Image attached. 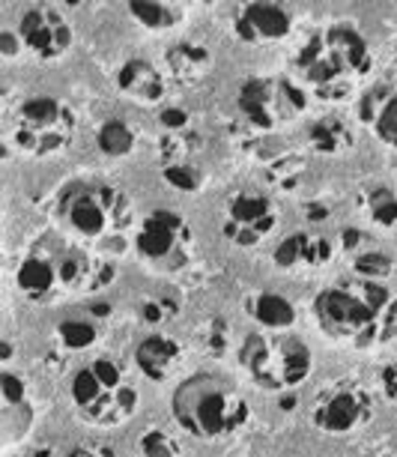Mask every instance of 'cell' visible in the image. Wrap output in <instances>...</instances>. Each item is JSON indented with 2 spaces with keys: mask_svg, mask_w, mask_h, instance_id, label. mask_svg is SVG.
<instances>
[{
  "mask_svg": "<svg viewBox=\"0 0 397 457\" xmlns=\"http://www.w3.org/2000/svg\"><path fill=\"white\" fill-rule=\"evenodd\" d=\"M128 15L150 30H165L177 21V10L165 4H128Z\"/></svg>",
  "mask_w": 397,
  "mask_h": 457,
  "instance_id": "cell-24",
  "label": "cell"
},
{
  "mask_svg": "<svg viewBox=\"0 0 397 457\" xmlns=\"http://www.w3.org/2000/svg\"><path fill=\"white\" fill-rule=\"evenodd\" d=\"M308 108V93L293 79H248L239 90V111L254 129L275 132L290 126Z\"/></svg>",
  "mask_w": 397,
  "mask_h": 457,
  "instance_id": "cell-9",
  "label": "cell"
},
{
  "mask_svg": "<svg viewBox=\"0 0 397 457\" xmlns=\"http://www.w3.org/2000/svg\"><path fill=\"white\" fill-rule=\"evenodd\" d=\"M227 341H230L227 326H224L221 320H215V323L210 326V350L215 353V356H221L224 347H227Z\"/></svg>",
  "mask_w": 397,
  "mask_h": 457,
  "instance_id": "cell-33",
  "label": "cell"
},
{
  "mask_svg": "<svg viewBox=\"0 0 397 457\" xmlns=\"http://www.w3.org/2000/svg\"><path fill=\"white\" fill-rule=\"evenodd\" d=\"M374 132H376L379 141L397 150V93H392L388 102H385V108L379 111V117L374 123Z\"/></svg>",
  "mask_w": 397,
  "mask_h": 457,
  "instance_id": "cell-29",
  "label": "cell"
},
{
  "mask_svg": "<svg viewBox=\"0 0 397 457\" xmlns=\"http://www.w3.org/2000/svg\"><path fill=\"white\" fill-rule=\"evenodd\" d=\"M57 338L69 350H87L96 341V326L87 320H63L57 326Z\"/></svg>",
  "mask_w": 397,
  "mask_h": 457,
  "instance_id": "cell-26",
  "label": "cell"
},
{
  "mask_svg": "<svg viewBox=\"0 0 397 457\" xmlns=\"http://www.w3.org/2000/svg\"><path fill=\"white\" fill-rule=\"evenodd\" d=\"M135 248L137 257L146 266H153V270H183L188 257H192V228H188L179 212L155 210L153 215H146L141 230H137Z\"/></svg>",
  "mask_w": 397,
  "mask_h": 457,
  "instance_id": "cell-10",
  "label": "cell"
},
{
  "mask_svg": "<svg viewBox=\"0 0 397 457\" xmlns=\"http://www.w3.org/2000/svg\"><path fill=\"white\" fill-rule=\"evenodd\" d=\"M177 314H179V299L170 296V293L153 296V299H146L141 305V317L146 323H153V326L165 323V320H170V317H177Z\"/></svg>",
  "mask_w": 397,
  "mask_h": 457,
  "instance_id": "cell-28",
  "label": "cell"
},
{
  "mask_svg": "<svg viewBox=\"0 0 397 457\" xmlns=\"http://www.w3.org/2000/svg\"><path fill=\"white\" fill-rule=\"evenodd\" d=\"M165 179H168V183L179 186V188H197L194 168H188L186 162H174V165H168L165 168Z\"/></svg>",
  "mask_w": 397,
  "mask_h": 457,
  "instance_id": "cell-31",
  "label": "cell"
},
{
  "mask_svg": "<svg viewBox=\"0 0 397 457\" xmlns=\"http://www.w3.org/2000/svg\"><path fill=\"white\" fill-rule=\"evenodd\" d=\"M69 457H117V454L111 452L108 445H102V443H84V445L72 448Z\"/></svg>",
  "mask_w": 397,
  "mask_h": 457,
  "instance_id": "cell-34",
  "label": "cell"
},
{
  "mask_svg": "<svg viewBox=\"0 0 397 457\" xmlns=\"http://www.w3.org/2000/svg\"><path fill=\"white\" fill-rule=\"evenodd\" d=\"M0 398H4V410H0V428H4L6 445L19 443L21 436H28L33 425V410L28 403V389L24 379L12 370L0 374Z\"/></svg>",
  "mask_w": 397,
  "mask_h": 457,
  "instance_id": "cell-17",
  "label": "cell"
},
{
  "mask_svg": "<svg viewBox=\"0 0 397 457\" xmlns=\"http://www.w3.org/2000/svg\"><path fill=\"white\" fill-rule=\"evenodd\" d=\"M278 228V206L266 192H236L224 212V237L239 248L266 243Z\"/></svg>",
  "mask_w": 397,
  "mask_h": 457,
  "instance_id": "cell-12",
  "label": "cell"
},
{
  "mask_svg": "<svg viewBox=\"0 0 397 457\" xmlns=\"http://www.w3.org/2000/svg\"><path fill=\"white\" fill-rule=\"evenodd\" d=\"M320 329L352 347H374L397 335V296L383 281L350 278L326 287L314 302Z\"/></svg>",
  "mask_w": 397,
  "mask_h": 457,
  "instance_id": "cell-1",
  "label": "cell"
},
{
  "mask_svg": "<svg viewBox=\"0 0 397 457\" xmlns=\"http://www.w3.org/2000/svg\"><path fill=\"white\" fill-rule=\"evenodd\" d=\"M99 150L105 156H128L135 150V132L126 120H108L105 126L99 129Z\"/></svg>",
  "mask_w": 397,
  "mask_h": 457,
  "instance_id": "cell-22",
  "label": "cell"
},
{
  "mask_svg": "<svg viewBox=\"0 0 397 457\" xmlns=\"http://www.w3.org/2000/svg\"><path fill=\"white\" fill-rule=\"evenodd\" d=\"M19 39L21 48H28V54H33L37 60H57L72 46V28H69V21L60 10L39 4L21 15Z\"/></svg>",
  "mask_w": 397,
  "mask_h": 457,
  "instance_id": "cell-13",
  "label": "cell"
},
{
  "mask_svg": "<svg viewBox=\"0 0 397 457\" xmlns=\"http://www.w3.org/2000/svg\"><path fill=\"white\" fill-rule=\"evenodd\" d=\"M174 419L197 439H227L245 428L248 403L219 377H188L174 392Z\"/></svg>",
  "mask_w": 397,
  "mask_h": 457,
  "instance_id": "cell-4",
  "label": "cell"
},
{
  "mask_svg": "<svg viewBox=\"0 0 397 457\" xmlns=\"http://www.w3.org/2000/svg\"><path fill=\"white\" fill-rule=\"evenodd\" d=\"M75 135V114L54 96H33L21 102L12 123V144L24 156L45 159L63 153Z\"/></svg>",
  "mask_w": 397,
  "mask_h": 457,
  "instance_id": "cell-8",
  "label": "cell"
},
{
  "mask_svg": "<svg viewBox=\"0 0 397 457\" xmlns=\"http://www.w3.org/2000/svg\"><path fill=\"white\" fill-rule=\"evenodd\" d=\"M183 344L168 338V335H150L135 347V361L144 370V377H150L153 383H168L170 377L183 368Z\"/></svg>",
  "mask_w": 397,
  "mask_h": 457,
  "instance_id": "cell-18",
  "label": "cell"
},
{
  "mask_svg": "<svg viewBox=\"0 0 397 457\" xmlns=\"http://www.w3.org/2000/svg\"><path fill=\"white\" fill-rule=\"evenodd\" d=\"M252 317L269 332H284L296 323V308L278 293H261L252 299Z\"/></svg>",
  "mask_w": 397,
  "mask_h": 457,
  "instance_id": "cell-21",
  "label": "cell"
},
{
  "mask_svg": "<svg viewBox=\"0 0 397 457\" xmlns=\"http://www.w3.org/2000/svg\"><path fill=\"white\" fill-rule=\"evenodd\" d=\"M144 457H179V439L174 434H168L165 428H150L144 430L141 443H137Z\"/></svg>",
  "mask_w": 397,
  "mask_h": 457,
  "instance_id": "cell-25",
  "label": "cell"
},
{
  "mask_svg": "<svg viewBox=\"0 0 397 457\" xmlns=\"http://www.w3.org/2000/svg\"><path fill=\"white\" fill-rule=\"evenodd\" d=\"M308 144L314 146V153L335 156L352 144V129L341 117H320L308 126Z\"/></svg>",
  "mask_w": 397,
  "mask_h": 457,
  "instance_id": "cell-20",
  "label": "cell"
},
{
  "mask_svg": "<svg viewBox=\"0 0 397 457\" xmlns=\"http://www.w3.org/2000/svg\"><path fill=\"white\" fill-rule=\"evenodd\" d=\"M365 206L370 221L379 224V228H394L397 224V195L392 188H374V192H368Z\"/></svg>",
  "mask_w": 397,
  "mask_h": 457,
  "instance_id": "cell-23",
  "label": "cell"
},
{
  "mask_svg": "<svg viewBox=\"0 0 397 457\" xmlns=\"http://www.w3.org/2000/svg\"><path fill=\"white\" fill-rule=\"evenodd\" d=\"M335 257V243L323 234H308V230H299V234L284 237L272 252L275 266L287 272H299V270H320Z\"/></svg>",
  "mask_w": 397,
  "mask_h": 457,
  "instance_id": "cell-14",
  "label": "cell"
},
{
  "mask_svg": "<svg viewBox=\"0 0 397 457\" xmlns=\"http://www.w3.org/2000/svg\"><path fill=\"white\" fill-rule=\"evenodd\" d=\"M388 96H392V93H388L385 87H376V90H370L365 99H361V105H359V114H361V120H365L368 126H374V123H376L379 111L385 108Z\"/></svg>",
  "mask_w": 397,
  "mask_h": 457,
  "instance_id": "cell-30",
  "label": "cell"
},
{
  "mask_svg": "<svg viewBox=\"0 0 397 457\" xmlns=\"http://www.w3.org/2000/svg\"><path fill=\"white\" fill-rule=\"evenodd\" d=\"M165 69L168 79L183 84V87H192V84H201L212 69V54L203 46H192V42H179L165 54Z\"/></svg>",
  "mask_w": 397,
  "mask_h": 457,
  "instance_id": "cell-19",
  "label": "cell"
},
{
  "mask_svg": "<svg viewBox=\"0 0 397 457\" xmlns=\"http://www.w3.org/2000/svg\"><path fill=\"white\" fill-rule=\"evenodd\" d=\"M117 87L137 105H159L168 99L170 79L168 72L155 69L150 60H128L117 72Z\"/></svg>",
  "mask_w": 397,
  "mask_h": 457,
  "instance_id": "cell-15",
  "label": "cell"
},
{
  "mask_svg": "<svg viewBox=\"0 0 397 457\" xmlns=\"http://www.w3.org/2000/svg\"><path fill=\"white\" fill-rule=\"evenodd\" d=\"M290 12L278 4H248L236 15V33L245 42H278L290 33Z\"/></svg>",
  "mask_w": 397,
  "mask_h": 457,
  "instance_id": "cell-16",
  "label": "cell"
},
{
  "mask_svg": "<svg viewBox=\"0 0 397 457\" xmlns=\"http://www.w3.org/2000/svg\"><path fill=\"white\" fill-rule=\"evenodd\" d=\"M370 419H374V398L359 383L329 386L326 392H320V398L314 401V410H310L314 428L332 436L356 434Z\"/></svg>",
  "mask_w": 397,
  "mask_h": 457,
  "instance_id": "cell-11",
  "label": "cell"
},
{
  "mask_svg": "<svg viewBox=\"0 0 397 457\" xmlns=\"http://www.w3.org/2000/svg\"><path fill=\"white\" fill-rule=\"evenodd\" d=\"M60 215L78 237L111 239L128 228L132 206L123 192L105 183H75L60 197Z\"/></svg>",
  "mask_w": 397,
  "mask_h": 457,
  "instance_id": "cell-7",
  "label": "cell"
},
{
  "mask_svg": "<svg viewBox=\"0 0 397 457\" xmlns=\"http://www.w3.org/2000/svg\"><path fill=\"white\" fill-rule=\"evenodd\" d=\"M379 386H383V392L397 403V359L388 361L383 368V374H379Z\"/></svg>",
  "mask_w": 397,
  "mask_h": 457,
  "instance_id": "cell-32",
  "label": "cell"
},
{
  "mask_svg": "<svg viewBox=\"0 0 397 457\" xmlns=\"http://www.w3.org/2000/svg\"><path fill=\"white\" fill-rule=\"evenodd\" d=\"M370 48L350 24H332L310 37L296 54V72L317 93H343L356 79L370 72Z\"/></svg>",
  "mask_w": 397,
  "mask_h": 457,
  "instance_id": "cell-2",
  "label": "cell"
},
{
  "mask_svg": "<svg viewBox=\"0 0 397 457\" xmlns=\"http://www.w3.org/2000/svg\"><path fill=\"white\" fill-rule=\"evenodd\" d=\"M96 270L78 245L60 237H42L19 266V287L30 302H54L66 293L102 287Z\"/></svg>",
  "mask_w": 397,
  "mask_h": 457,
  "instance_id": "cell-3",
  "label": "cell"
},
{
  "mask_svg": "<svg viewBox=\"0 0 397 457\" xmlns=\"http://www.w3.org/2000/svg\"><path fill=\"white\" fill-rule=\"evenodd\" d=\"M239 361L248 370V377L269 392L296 389L314 370V356H310L308 344L284 332L248 335L239 347Z\"/></svg>",
  "mask_w": 397,
  "mask_h": 457,
  "instance_id": "cell-6",
  "label": "cell"
},
{
  "mask_svg": "<svg viewBox=\"0 0 397 457\" xmlns=\"http://www.w3.org/2000/svg\"><path fill=\"white\" fill-rule=\"evenodd\" d=\"M356 278H365V281H383L385 284V278L388 275L394 272V263L388 261V257L383 254V252H365V254H359L356 257Z\"/></svg>",
  "mask_w": 397,
  "mask_h": 457,
  "instance_id": "cell-27",
  "label": "cell"
},
{
  "mask_svg": "<svg viewBox=\"0 0 397 457\" xmlns=\"http://www.w3.org/2000/svg\"><path fill=\"white\" fill-rule=\"evenodd\" d=\"M72 401L90 425H123L137 410V389L114 359L102 356L72 377Z\"/></svg>",
  "mask_w": 397,
  "mask_h": 457,
  "instance_id": "cell-5",
  "label": "cell"
}]
</instances>
